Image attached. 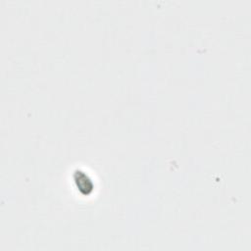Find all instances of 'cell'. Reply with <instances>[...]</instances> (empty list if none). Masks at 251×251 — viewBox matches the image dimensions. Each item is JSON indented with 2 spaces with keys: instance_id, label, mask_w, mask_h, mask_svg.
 <instances>
[{
  "instance_id": "6da1fadb",
  "label": "cell",
  "mask_w": 251,
  "mask_h": 251,
  "mask_svg": "<svg viewBox=\"0 0 251 251\" xmlns=\"http://www.w3.org/2000/svg\"><path fill=\"white\" fill-rule=\"evenodd\" d=\"M74 180L75 182V185L77 189L83 194L88 195L93 190V182L88 177L87 175H85L81 171H75L74 173Z\"/></svg>"
}]
</instances>
